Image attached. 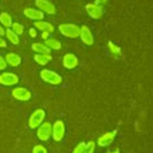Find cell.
Segmentation results:
<instances>
[{
	"label": "cell",
	"mask_w": 153,
	"mask_h": 153,
	"mask_svg": "<svg viewBox=\"0 0 153 153\" xmlns=\"http://www.w3.org/2000/svg\"><path fill=\"white\" fill-rule=\"evenodd\" d=\"M94 148H96V143L93 141H88L85 146V149L82 153H93L94 152Z\"/></svg>",
	"instance_id": "603a6c76"
},
{
	"label": "cell",
	"mask_w": 153,
	"mask_h": 153,
	"mask_svg": "<svg viewBox=\"0 0 153 153\" xmlns=\"http://www.w3.org/2000/svg\"><path fill=\"white\" fill-rule=\"evenodd\" d=\"M36 6L39 8V11L44 12V13H48V14H55L56 12V8H55V5L48 0H36L35 1Z\"/></svg>",
	"instance_id": "9c48e42d"
},
{
	"label": "cell",
	"mask_w": 153,
	"mask_h": 153,
	"mask_svg": "<svg viewBox=\"0 0 153 153\" xmlns=\"http://www.w3.org/2000/svg\"><path fill=\"white\" fill-rule=\"evenodd\" d=\"M79 37L81 38L82 43H85L86 45H92V44H93V36H92L91 30H90V27H88V26L82 25V26L80 27Z\"/></svg>",
	"instance_id": "30bf717a"
},
{
	"label": "cell",
	"mask_w": 153,
	"mask_h": 153,
	"mask_svg": "<svg viewBox=\"0 0 153 153\" xmlns=\"http://www.w3.org/2000/svg\"><path fill=\"white\" fill-rule=\"evenodd\" d=\"M106 153H110V152H106Z\"/></svg>",
	"instance_id": "d6a6232c"
},
{
	"label": "cell",
	"mask_w": 153,
	"mask_h": 153,
	"mask_svg": "<svg viewBox=\"0 0 153 153\" xmlns=\"http://www.w3.org/2000/svg\"><path fill=\"white\" fill-rule=\"evenodd\" d=\"M5 35H6V38H8V41L12 44H18L19 43V36L16 32H13L11 29H6L5 30Z\"/></svg>",
	"instance_id": "ffe728a7"
},
{
	"label": "cell",
	"mask_w": 153,
	"mask_h": 153,
	"mask_svg": "<svg viewBox=\"0 0 153 153\" xmlns=\"http://www.w3.org/2000/svg\"><path fill=\"white\" fill-rule=\"evenodd\" d=\"M31 49L36 53V54H50V49L45 45V44H43V43H32L31 44Z\"/></svg>",
	"instance_id": "2e32d148"
},
{
	"label": "cell",
	"mask_w": 153,
	"mask_h": 153,
	"mask_svg": "<svg viewBox=\"0 0 153 153\" xmlns=\"http://www.w3.org/2000/svg\"><path fill=\"white\" fill-rule=\"evenodd\" d=\"M109 50H110V53L112 55H120L121 54V48L115 45L112 42H109Z\"/></svg>",
	"instance_id": "7402d4cb"
},
{
	"label": "cell",
	"mask_w": 153,
	"mask_h": 153,
	"mask_svg": "<svg viewBox=\"0 0 153 153\" xmlns=\"http://www.w3.org/2000/svg\"><path fill=\"white\" fill-rule=\"evenodd\" d=\"M45 117V112L43 109H36L29 117V127L31 129H36L43 121Z\"/></svg>",
	"instance_id": "3957f363"
},
{
	"label": "cell",
	"mask_w": 153,
	"mask_h": 153,
	"mask_svg": "<svg viewBox=\"0 0 153 153\" xmlns=\"http://www.w3.org/2000/svg\"><path fill=\"white\" fill-rule=\"evenodd\" d=\"M12 96L14 99L20 102H26L31 98V92L25 87H14L12 90Z\"/></svg>",
	"instance_id": "ba28073f"
},
{
	"label": "cell",
	"mask_w": 153,
	"mask_h": 153,
	"mask_svg": "<svg viewBox=\"0 0 153 153\" xmlns=\"http://www.w3.org/2000/svg\"><path fill=\"white\" fill-rule=\"evenodd\" d=\"M39 76L42 78L43 81H45L48 84H51V85H59V84L62 82L61 75L57 74L54 71H50V69H42L41 73H39Z\"/></svg>",
	"instance_id": "7a4b0ae2"
},
{
	"label": "cell",
	"mask_w": 153,
	"mask_h": 153,
	"mask_svg": "<svg viewBox=\"0 0 153 153\" xmlns=\"http://www.w3.org/2000/svg\"><path fill=\"white\" fill-rule=\"evenodd\" d=\"M62 63H63V67L68 68V69H73L78 66L79 63V60L78 57L72 54V53H68V54H65L63 57H62Z\"/></svg>",
	"instance_id": "8fae6325"
},
{
	"label": "cell",
	"mask_w": 153,
	"mask_h": 153,
	"mask_svg": "<svg viewBox=\"0 0 153 153\" xmlns=\"http://www.w3.org/2000/svg\"><path fill=\"white\" fill-rule=\"evenodd\" d=\"M112 153H120V151H118V149H115V151H114Z\"/></svg>",
	"instance_id": "1f68e13d"
},
{
	"label": "cell",
	"mask_w": 153,
	"mask_h": 153,
	"mask_svg": "<svg viewBox=\"0 0 153 153\" xmlns=\"http://www.w3.org/2000/svg\"><path fill=\"white\" fill-rule=\"evenodd\" d=\"M32 153H48V152H47V148L43 145H36L32 148Z\"/></svg>",
	"instance_id": "cb8c5ba5"
},
{
	"label": "cell",
	"mask_w": 153,
	"mask_h": 153,
	"mask_svg": "<svg viewBox=\"0 0 153 153\" xmlns=\"http://www.w3.org/2000/svg\"><path fill=\"white\" fill-rule=\"evenodd\" d=\"M18 81H19V78L14 73L4 72L2 74H0V84L4 86H14L18 84Z\"/></svg>",
	"instance_id": "52a82bcc"
},
{
	"label": "cell",
	"mask_w": 153,
	"mask_h": 153,
	"mask_svg": "<svg viewBox=\"0 0 153 153\" xmlns=\"http://www.w3.org/2000/svg\"><path fill=\"white\" fill-rule=\"evenodd\" d=\"M106 2H108V0H96L94 4H97V5H104V4H106Z\"/></svg>",
	"instance_id": "f546056e"
},
{
	"label": "cell",
	"mask_w": 153,
	"mask_h": 153,
	"mask_svg": "<svg viewBox=\"0 0 153 153\" xmlns=\"http://www.w3.org/2000/svg\"><path fill=\"white\" fill-rule=\"evenodd\" d=\"M49 36H50V33H49V32H47V31H42V38H43V39L49 38Z\"/></svg>",
	"instance_id": "f1b7e54d"
},
{
	"label": "cell",
	"mask_w": 153,
	"mask_h": 153,
	"mask_svg": "<svg viewBox=\"0 0 153 153\" xmlns=\"http://www.w3.org/2000/svg\"><path fill=\"white\" fill-rule=\"evenodd\" d=\"M65 135V124L62 121H56L51 124V136L55 141H61Z\"/></svg>",
	"instance_id": "8992f818"
},
{
	"label": "cell",
	"mask_w": 153,
	"mask_h": 153,
	"mask_svg": "<svg viewBox=\"0 0 153 153\" xmlns=\"http://www.w3.org/2000/svg\"><path fill=\"white\" fill-rule=\"evenodd\" d=\"M37 137L41 141H48L51 136V123L42 122L37 128Z\"/></svg>",
	"instance_id": "277c9868"
},
{
	"label": "cell",
	"mask_w": 153,
	"mask_h": 153,
	"mask_svg": "<svg viewBox=\"0 0 153 153\" xmlns=\"http://www.w3.org/2000/svg\"><path fill=\"white\" fill-rule=\"evenodd\" d=\"M33 59H35V61H36L38 65L44 66V65H47L48 62H50V61L53 60V56H51L50 54H36V55L33 56Z\"/></svg>",
	"instance_id": "e0dca14e"
},
{
	"label": "cell",
	"mask_w": 153,
	"mask_h": 153,
	"mask_svg": "<svg viewBox=\"0 0 153 153\" xmlns=\"http://www.w3.org/2000/svg\"><path fill=\"white\" fill-rule=\"evenodd\" d=\"M24 16L31 20H43L44 18V14L42 11L39 10H36V8H32V7H26L24 10Z\"/></svg>",
	"instance_id": "7c38bea8"
},
{
	"label": "cell",
	"mask_w": 153,
	"mask_h": 153,
	"mask_svg": "<svg viewBox=\"0 0 153 153\" xmlns=\"http://www.w3.org/2000/svg\"><path fill=\"white\" fill-rule=\"evenodd\" d=\"M0 23H1L2 26L10 29L11 25H12V23H13V22H12V17H11L7 12H1V13H0Z\"/></svg>",
	"instance_id": "ac0fdd59"
},
{
	"label": "cell",
	"mask_w": 153,
	"mask_h": 153,
	"mask_svg": "<svg viewBox=\"0 0 153 153\" xmlns=\"http://www.w3.org/2000/svg\"><path fill=\"white\" fill-rule=\"evenodd\" d=\"M6 67H7V63H6V61H5V57H2V56L0 55V71H4Z\"/></svg>",
	"instance_id": "484cf974"
},
{
	"label": "cell",
	"mask_w": 153,
	"mask_h": 153,
	"mask_svg": "<svg viewBox=\"0 0 153 153\" xmlns=\"http://www.w3.org/2000/svg\"><path fill=\"white\" fill-rule=\"evenodd\" d=\"M5 61L11 67H18L20 65V62H22V57L16 53H8L5 56Z\"/></svg>",
	"instance_id": "5bb4252c"
},
{
	"label": "cell",
	"mask_w": 153,
	"mask_h": 153,
	"mask_svg": "<svg viewBox=\"0 0 153 153\" xmlns=\"http://www.w3.org/2000/svg\"><path fill=\"white\" fill-rule=\"evenodd\" d=\"M29 35H30L32 38H35V37L37 36V29H35V27L29 29Z\"/></svg>",
	"instance_id": "4316f807"
},
{
	"label": "cell",
	"mask_w": 153,
	"mask_h": 153,
	"mask_svg": "<svg viewBox=\"0 0 153 153\" xmlns=\"http://www.w3.org/2000/svg\"><path fill=\"white\" fill-rule=\"evenodd\" d=\"M11 30H12L13 32H16V33L19 36V35H22V33L24 32V26H23L22 24H19V23H12Z\"/></svg>",
	"instance_id": "44dd1931"
},
{
	"label": "cell",
	"mask_w": 153,
	"mask_h": 153,
	"mask_svg": "<svg viewBox=\"0 0 153 153\" xmlns=\"http://www.w3.org/2000/svg\"><path fill=\"white\" fill-rule=\"evenodd\" d=\"M45 41V45L50 49V50H60L61 49V43H60V41H57V39H55V38H47V39H44Z\"/></svg>",
	"instance_id": "d6986e66"
},
{
	"label": "cell",
	"mask_w": 153,
	"mask_h": 153,
	"mask_svg": "<svg viewBox=\"0 0 153 153\" xmlns=\"http://www.w3.org/2000/svg\"><path fill=\"white\" fill-rule=\"evenodd\" d=\"M59 31L68 37V38H76L79 37V33H80V27L75 24H60L59 25Z\"/></svg>",
	"instance_id": "6da1fadb"
},
{
	"label": "cell",
	"mask_w": 153,
	"mask_h": 153,
	"mask_svg": "<svg viewBox=\"0 0 153 153\" xmlns=\"http://www.w3.org/2000/svg\"><path fill=\"white\" fill-rule=\"evenodd\" d=\"M6 45H7L6 41L4 38H1V36H0V48H6Z\"/></svg>",
	"instance_id": "83f0119b"
},
{
	"label": "cell",
	"mask_w": 153,
	"mask_h": 153,
	"mask_svg": "<svg viewBox=\"0 0 153 153\" xmlns=\"http://www.w3.org/2000/svg\"><path fill=\"white\" fill-rule=\"evenodd\" d=\"M85 146H86V143H85V142H80V143H78V145H76V147L73 149V152H72V153H82V152H84V149H85Z\"/></svg>",
	"instance_id": "d4e9b609"
},
{
	"label": "cell",
	"mask_w": 153,
	"mask_h": 153,
	"mask_svg": "<svg viewBox=\"0 0 153 153\" xmlns=\"http://www.w3.org/2000/svg\"><path fill=\"white\" fill-rule=\"evenodd\" d=\"M35 29H38L39 31H47V32H49L50 35L54 32V26H53V24H50V23H48V22H45V20H36L35 22Z\"/></svg>",
	"instance_id": "9a60e30c"
},
{
	"label": "cell",
	"mask_w": 153,
	"mask_h": 153,
	"mask_svg": "<svg viewBox=\"0 0 153 153\" xmlns=\"http://www.w3.org/2000/svg\"><path fill=\"white\" fill-rule=\"evenodd\" d=\"M85 10L88 13V16L93 19H100L103 17V13H104L102 5H97L94 2L93 4H87L85 6Z\"/></svg>",
	"instance_id": "5b68a950"
},
{
	"label": "cell",
	"mask_w": 153,
	"mask_h": 153,
	"mask_svg": "<svg viewBox=\"0 0 153 153\" xmlns=\"http://www.w3.org/2000/svg\"><path fill=\"white\" fill-rule=\"evenodd\" d=\"M4 35H5V29L0 25V36H4Z\"/></svg>",
	"instance_id": "4dcf8cb0"
},
{
	"label": "cell",
	"mask_w": 153,
	"mask_h": 153,
	"mask_svg": "<svg viewBox=\"0 0 153 153\" xmlns=\"http://www.w3.org/2000/svg\"><path fill=\"white\" fill-rule=\"evenodd\" d=\"M115 135H116V130L115 131H108V133L103 134L102 136L98 137L97 145L100 146V147H106V146L111 145L112 141H114V139H115Z\"/></svg>",
	"instance_id": "4fadbf2b"
}]
</instances>
